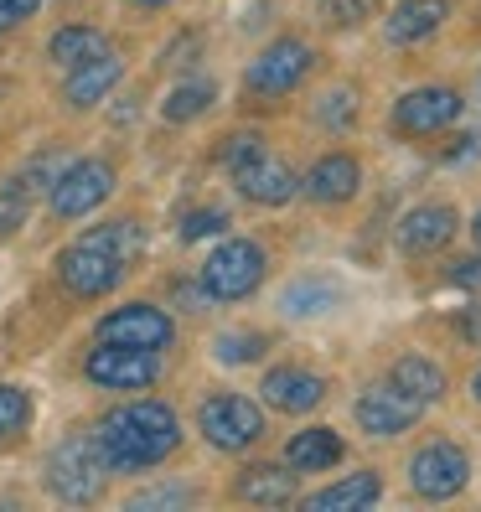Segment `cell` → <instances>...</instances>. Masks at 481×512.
Instances as JSON below:
<instances>
[{
  "label": "cell",
  "mask_w": 481,
  "mask_h": 512,
  "mask_svg": "<svg viewBox=\"0 0 481 512\" xmlns=\"http://www.w3.org/2000/svg\"><path fill=\"white\" fill-rule=\"evenodd\" d=\"M228 176H233V192L244 197V202H254V207H285L300 192V176L275 156V150H259L254 161H244V166L228 171Z\"/></svg>",
  "instance_id": "obj_15"
},
{
  "label": "cell",
  "mask_w": 481,
  "mask_h": 512,
  "mask_svg": "<svg viewBox=\"0 0 481 512\" xmlns=\"http://www.w3.org/2000/svg\"><path fill=\"white\" fill-rule=\"evenodd\" d=\"M32 394H26L21 383H0V450H11L16 440H26V430H32Z\"/></svg>",
  "instance_id": "obj_26"
},
{
  "label": "cell",
  "mask_w": 481,
  "mask_h": 512,
  "mask_svg": "<svg viewBox=\"0 0 481 512\" xmlns=\"http://www.w3.org/2000/svg\"><path fill=\"white\" fill-rule=\"evenodd\" d=\"M471 399L481 404V368H476V378H471Z\"/></svg>",
  "instance_id": "obj_38"
},
{
  "label": "cell",
  "mask_w": 481,
  "mask_h": 512,
  "mask_svg": "<svg viewBox=\"0 0 481 512\" xmlns=\"http://www.w3.org/2000/svg\"><path fill=\"white\" fill-rule=\"evenodd\" d=\"M326 394H332V383L300 363H275L259 378V399L275 414H316L326 404Z\"/></svg>",
  "instance_id": "obj_13"
},
{
  "label": "cell",
  "mask_w": 481,
  "mask_h": 512,
  "mask_svg": "<svg viewBox=\"0 0 481 512\" xmlns=\"http://www.w3.org/2000/svg\"><path fill=\"white\" fill-rule=\"evenodd\" d=\"M352 109H357V99H352V94H332V109H326L321 119H326V125H332V130H347Z\"/></svg>",
  "instance_id": "obj_35"
},
{
  "label": "cell",
  "mask_w": 481,
  "mask_h": 512,
  "mask_svg": "<svg viewBox=\"0 0 481 512\" xmlns=\"http://www.w3.org/2000/svg\"><path fill=\"white\" fill-rule=\"evenodd\" d=\"M42 487L57 497V502H68V507H94L109 487V466L99 461V445L94 435H68V440H57L47 450V461H42Z\"/></svg>",
  "instance_id": "obj_2"
},
{
  "label": "cell",
  "mask_w": 481,
  "mask_h": 512,
  "mask_svg": "<svg viewBox=\"0 0 481 512\" xmlns=\"http://www.w3.org/2000/svg\"><path fill=\"white\" fill-rule=\"evenodd\" d=\"M456 326L466 331V337H476V342H481V306H471V311H466V316H461Z\"/></svg>",
  "instance_id": "obj_36"
},
{
  "label": "cell",
  "mask_w": 481,
  "mask_h": 512,
  "mask_svg": "<svg viewBox=\"0 0 481 512\" xmlns=\"http://www.w3.org/2000/svg\"><path fill=\"white\" fill-rule=\"evenodd\" d=\"M269 347H275V337H269V331H254V326L218 331V337H213V357L223 368H249V363H259Z\"/></svg>",
  "instance_id": "obj_25"
},
{
  "label": "cell",
  "mask_w": 481,
  "mask_h": 512,
  "mask_svg": "<svg viewBox=\"0 0 481 512\" xmlns=\"http://www.w3.org/2000/svg\"><path fill=\"white\" fill-rule=\"evenodd\" d=\"M300 497V471L275 466V461H254L233 476V502L249 507H290Z\"/></svg>",
  "instance_id": "obj_18"
},
{
  "label": "cell",
  "mask_w": 481,
  "mask_h": 512,
  "mask_svg": "<svg viewBox=\"0 0 481 512\" xmlns=\"http://www.w3.org/2000/svg\"><path fill=\"white\" fill-rule=\"evenodd\" d=\"M192 502H197V487H187V481H166V487L135 492V497H130V512H150V507H192Z\"/></svg>",
  "instance_id": "obj_30"
},
{
  "label": "cell",
  "mask_w": 481,
  "mask_h": 512,
  "mask_svg": "<svg viewBox=\"0 0 481 512\" xmlns=\"http://www.w3.org/2000/svg\"><path fill=\"white\" fill-rule=\"evenodd\" d=\"M140 11H161V6H171V0H135Z\"/></svg>",
  "instance_id": "obj_37"
},
{
  "label": "cell",
  "mask_w": 481,
  "mask_h": 512,
  "mask_svg": "<svg viewBox=\"0 0 481 512\" xmlns=\"http://www.w3.org/2000/svg\"><path fill=\"white\" fill-rule=\"evenodd\" d=\"M125 275H130V259L119 249H109V244H99L94 233H78L73 244L57 254V285H63L68 295H78V300L114 295L119 285H125Z\"/></svg>",
  "instance_id": "obj_4"
},
{
  "label": "cell",
  "mask_w": 481,
  "mask_h": 512,
  "mask_svg": "<svg viewBox=\"0 0 481 512\" xmlns=\"http://www.w3.org/2000/svg\"><path fill=\"white\" fill-rule=\"evenodd\" d=\"M321 300H337V285L326 280H300L285 290V316H326L332 306H321Z\"/></svg>",
  "instance_id": "obj_27"
},
{
  "label": "cell",
  "mask_w": 481,
  "mask_h": 512,
  "mask_svg": "<svg viewBox=\"0 0 481 512\" xmlns=\"http://www.w3.org/2000/svg\"><path fill=\"white\" fill-rule=\"evenodd\" d=\"M26 202H32V192H26L21 182L0 187V238H6V233H16V228L26 223Z\"/></svg>",
  "instance_id": "obj_31"
},
{
  "label": "cell",
  "mask_w": 481,
  "mask_h": 512,
  "mask_svg": "<svg viewBox=\"0 0 481 512\" xmlns=\"http://www.w3.org/2000/svg\"><path fill=\"white\" fill-rule=\"evenodd\" d=\"M461 228V213L450 202H414L409 213L399 218L394 238H399V249L414 254V259H425V254H440L450 249V238H456Z\"/></svg>",
  "instance_id": "obj_14"
},
{
  "label": "cell",
  "mask_w": 481,
  "mask_h": 512,
  "mask_svg": "<svg viewBox=\"0 0 481 512\" xmlns=\"http://www.w3.org/2000/svg\"><path fill=\"white\" fill-rule=\"evenodd\" d=\"M471 238H476V249H481V213L471 218Z\"/></svg>",
  "instance_id": "obj_39"
},
{
  "label": "cell",
  "mask_w": 481,
  "mask_h": 512,
  "mask_svg": "<svg viewBox=\"0 0 481 512\" xmlns=\"http://www.w3.org/2000/svg\"><path fill=\"white\" fill-rule=\"evenodd\" d=\"M409 487L425 502H456L471 487V456L456 440H425L409 456Z\"/></svg>",
  "instance_id": "obj_10"
},
{
  "label": "cell",
  "mask_w": 481,
  "mask_h": 512,
  "mask_svg": "<svg viewBox=\"0 0 481 512\" xmlns=\"http://www.w3.org/2000/svg\"><path fill=\"white\" fill-rule=\"evenodd\" d=\"M109 42H104V32L99 26H83V21H68V26H57V32L47 37V57L57 68H78V63H88L94 52H104Z\"/></svg>",
  "instance_id": "obj_24"
},
{
  "label": "cell",
  "mask_w": 481,
  "mask_h": 512,
  "mask_svg": "<svg viewBox=\"0 0 481 512\" xmlns=\"http://www.w3.org/2000/svg\"><path fill=\"white\" fill-rule=\"evenodd\" d=\"M259 150H269L259 130H233V135H223V145H218V166H223V171H238L244 161H254Z\"/></svg>",
  "instance_id": "obj_29"
},
{
  "label": "cell",
  "mask_w": 481,
  "mask_h": 512,
  "mask_svg": "<svg viewBox=\"0 0 481 512\" xmlns=\"http://www.w3.org/2000/svg\"><path fill=\"white\" fill-rule=\"evenodd\" d=\"M114 187H119L114 161H104V156L68 161L63 171H57V182L47 187V213L57 223H78L88 213H99V207L114 197Z\"/></svg>",
  "instance_id": "obj_6"
},
{
  "label": "cell",
  "mask_w": 481,
  "mask_h": 512,
  "mask_svg": "<svg viewBox=\"0 0 481 512\" xmlns=\"http://www.w3.org/2000/svg\"><path fill=\"white\" fill-rule=\"evenodd\" d=\"M388 383L399 388V394H409L414 404H435V399H445V368L440 363H430V357H419V352H409V357H399L394 368H388Z\"/></svg>",
  "instance_id": "obj_22"
},
{
  "label": "cell",
  "mask_w": 481,
  "mask_h": 512,
  "mask_svg": "<svg viewBox=\"0 0 481 512\" xmlns=\"http://www.w3.org/2000/svg\"><path fill=\"white\" fill-rule=\"evenodd\" d=\"M83 378L104 388V394H145L161 383V352H140V347H119L99 342L83 357Z\"/></svg>",
  "instance_id": "obj_9"
},
{
  "label": "cell",
  "mask_w": 481,
  "mask_h": 512,
  "mask_svg": "<svg viewBox=\"0 0 481 512\" xmlns=\"http://www.w3.org/2000/svg\"><path fill=\"white\" fill-rule=\"evenodd\" d=\"M352 414H357V430H363V435L388 440V435L414 430L419 414H425V404H414L409 394H399V388L383 378V383H373V388H363V394H357Z\"/></svg>",
  "instance_id": "obj_12"
},
{
  "label": "cell",
  "mask_w": 481,
  "mask_h": 512,
  "mask_svg": "<svg viewBox=\"0 0 481 512\" xmlns=\"http://www.w3.org/2000/svg\"><path fill=\"white\" fill-rule=\"evenodd\" d=\"M94 342H119V347H140V352H166L176 342V321L156 300H125L109 316H99Z\"/></svg>",
  "instance_id": "obj_11"
},
{
  "label": "cell",
  "mask_w": 481,
  "mask_h": 512,
  "mask_svg": "<svg viewBox=\"0 0 481 512\" xmlns=\"http://www.w3.org/2000/svg\"><path fill=\"white\" fill-rule=\"evenodd\" d=\"M445 16H450V0H399V6L383 16V37L394 47L425 42L445 26Z\"/></svg>",
  "instance_id": "obj_19"
},
{
  "label": "cell",
  "mask_w": 481,
  "mask_h": 512,
  "mask_svg": "<svg viewBox=\"0 0 481 512\" xmlns=\"http://www.w3.org/2000/svg\"><path fill=\"white\" fill-rule=\"evenodd\" d=\"M383 497V476L378 471H352L342 481H332V487H321L311 497H295L306 512H363Z\"/></svg>",
  "instance_id": "obj_20"
},
{
  "label": "cell",
  "mask_w": 481,
  "mask_h": 512,
  "mask_svg": "<svg viewBox=\"0 0 481 512\" xmlns=\"http://www.w3.org/2000/svg\"><path fill=\"white\" fill-rule=\"evenodd\" d=\"M326 16L332 26H363L378 16V0H326Z\"/></svg>",
  "instance_id": "obj_32"
},
{
  "label": "cell",
  "mask_w": 481,
  "mask_h": 512,
  "mask_svg": "<svg viewBox=\"0 0 481 512\" xmlns=\"http://www.w3.org/2000/svg\"><path fill=\"white\" fill-rule=\"evenodd\" d=\"M300 192L316 207H342L363 192V161H357L352 150H326V156H316V166L300 176Z\"/></svg>",
  "instance_id": "obj_16"
},
{
  "label": "cell",
  "mask_w": 481,
  "mask_h": 512,
  "mask_svg": "<svg viewBox=\"0 0 481 512\" xmlns=\"http://www.w3.org/2000/svg\"><path fill=\"white\" fill-rule=\"evenodd\" d=\"M311 68H316V47L306 37H275L249 63L244 94L249 99H285V94H295V88L311 78Z\"/></svg>",
  "instance_id": "obj_7"
},
{
  "label": "cell",
  "mask_w": 481,
  "mask_h": 512,
  "mask_svg": "<svg viewBox=\"0 0 481 512\" xmlns=\"http://www.w3.org/2000/svg\"><path fill=\"white\" fill-rule=\"evenodd\" d=\"M264 275H269L264 244H254V238H223V244L202 259L197 285L207 290L213 306H238V300H249L264 285Z\"/></svg>",
  "instance_id": "obj_3"
},
{
  "label": "cell",
  "mask_w": 481,
  "mask_h": 512,
  "mask_svg": "<svg viewBox=\"0 0 481 512\" xmlns=\"http://www.w3.org/2000/svg\"><path fill=\"white\" fill-rule=\"evenodd\" d=\"M182 244H202V238H218V233H228V207H192V213L182 218Z\"/></svg>",
  "instance_id": "obj_28"
},
{
  "label": "cell",
  "mask_w": 481,
  "mask_h": 512,
  "mask_svg": "<svg viewBox=\"0 0 481 512\" xmlns=\"http://www.w3.org/2000/svg\"><path fill=\"white\" fill-rule=\"evenodd\" d=\"M119 78H125V57H119L114 47H104V52H94L88 63H78V68H68V83H63V104L68 109H99L114 88H119Z\"/></svg>",
  "instance_id": "obj_17"
},
{
  "label": "cell",
  "mask_w": 481,
  "mask_h": 512,
  "mask_svg": "<svg viewBox=\"0 0 481 512\" xmlns=\"http://www.w3.org/2000/svg\"><path fill=\"white\" fill-rule=\"evenodd\" d=\"M213 104H218V83L213 78H182L161 99V119L166 125H192V119H202Z\"/></svg>",
  "instance_id": "obj_23"
},
{
  "label": "cell",
  "mask_w": 481,
  "mask_h": 512,
  "mask_svg": "<svg viewBox=\"0 0 481 512\" xmlns=\"http://www.w3.org/2000/svg\"><path fill=\"white\" fill-rule=\"evenodd\" d=\"M342 456H347V445H342V435L337 430H326V425H316V430H295L290 440H285V466L290 471H332V466H342Z\"/></svg>",
  "instance_id": "obj_21"
},
{
  "label": "cell",
  "mask_w": 481,
  "mask_h": 512,
  "mask_svg": "<svg viewBox=\"0 0 481 512\" xmlns=\"http://www.w3.org/2000/svg\"><path fill=\"white\" fill-rule=\"evenodd\" d=\"M88 435H94L109 476H145L182 450V414L166 399H130L109 409L104 419H94Z\"/></svg>",
  "instance_id": "obj_1"
},
{
  "label": "cell",
  "mask_w": 481,
  "mask_h": 512,
  "mask_svg": "<svg viewBox=\"0 0 481 512\" xmlns=\"http://www.w3.org/2000/svg\"><path fill=\"white\" fill-rule=\"evenodd\" d=\"M450 285H461V290H481V254H471V259H456L450 264V275H445Z\"/></svg>",
  "instance_id": "obj_34"
},
{
  "label": "cell",
  "mask_w": 481,
  "mask_h": 512,
  "mask_svg": "<svg viewBox=\"0 0 481 512\" xmlns=\"http://www.w3.org/2000/svg\"><path fill=\"white\" fill-rule=\"evenodd\" d=\"M461 109H466L461 88L425 83V88H409L404 99H394V109H388V130H394L399 140H430V135H445L450 125H456Z\"/></svg>",
  "instance_id": "obj_8"
},
{
  "label": "cell",
  "mask_w": 481,
  "mask_h": 512,
  "mask_svg": "<svg viewBox=\"0 0 481 512\" xmlns=\"http://www.w3.org/2000/svg\"><path fill=\"white\" fill-rule=\"evenodd\" d=\"M42 0H0V37L11 32V26H21L26 16H37Z\"/></svg>",
  "instance_id": "obj_33"
},
{
  "label": "cell",
  "mask_w": 481,
  "mask_h": 512,
  "mask_svg": "<svg viewBox=\"0 0 481 512\" xmlns=\"http://www.w3.org/2000/svg\"><path fill=\"white\" fill-rule=\"evenodd\" d=\"M197 430L218 456H244V450H254L269 435V419L249 394H233L228 388V394H207L197 404Z\"/></svg>",
  "instance_id": "obj_5"
}]
</instances>
